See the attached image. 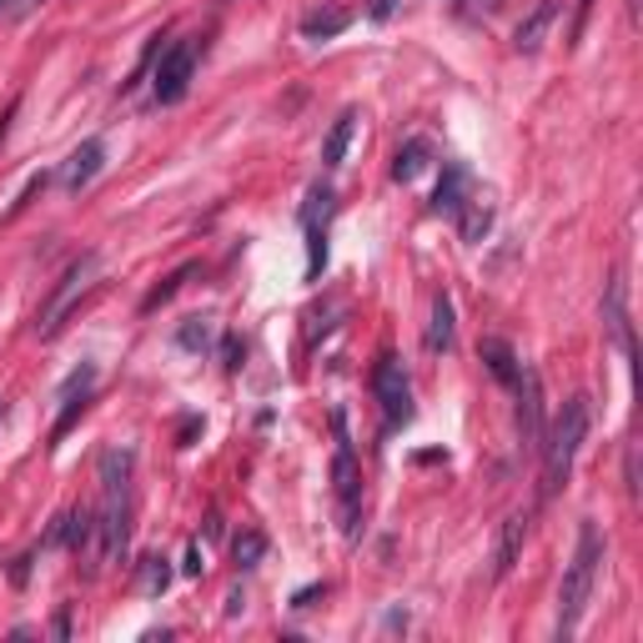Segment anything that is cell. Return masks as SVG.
<instances>
[{
  "label": "cell",
  "instance_id": "32",
  "mask_svg": "<svg viewBox=\"0 0 643 643\" xmlns=\"http://www.w3.org/2000/svg\"><path fill=\"white\" fill-rule=\"evenodd\" d=\"M5 11H11V0H0V15H5Z\"/></svg>",
  "mask_w": 643,
  "mask_h": 643
},
{
  "label": "cell",
  "instance_id": "3",
  "mask_svg": "<svg viewBox=\"0 0 643 643\" xmlns=\"http://www.w3.org/2000/svg\"><path fill=\"white\" fill-rule=\"evenodd\" d=\"M583 438H589V397L578 393V397L563 402V412L543 433V448H538L543 452V498L568 488V478H574V458H578V448H583Z\"/></svg>",
  "mask_w": 643,
  "mask_h": 643
},
{
  "label": "cell",
  "instance_id": "13",
  "mask_svg": "<svg viewBox=\"0 0 643 643\" xmlns=\"http://www.w3.org/2000/svg\"><path fill=\"white\" fill-rule=\"evenodd\" d=\"M91 538H97V513H91V507H70V513L55 518L46 543H61V548H70V553H81V548H91Z\"/></svg>",
  "mask_w": 643,
  "mask_h": 643
},
{
  "label": "cell",
  "instance_id": "19",
  "mask_svg": "<svg viewBox=\"0 0 643 643\" xmlns=\"http://www.w3.org/2000/svg\"><path fill=\"white\" fill-rule=\"evenodd\" d=\"M352 131H357V111H343V116L332 121L327 141H322V166H327V171H337V166H343L347 146H352Z\"/></svg>",
  "mask_w": 643,
  "mask_h": 643
},
{
  "label": "cell",
  "instance_id": "16",
  "mask_svg": "<svg viewBox=\"0 0 643 643\" xmlns=\"http://www.w3.org/2000/svg\"><path fill=\"white\" fill-rule=\"evenodd\" d=\"M452 337H458V322H452V297H448V292H438V297H433V317H427V352H433V357L452 352Z\"/></svg>",
  "mask_w": 643,
  "mask_h": 643
},
{
  "label": "cell",
  "instance_id": "24",
  "mask_svg": "<svg viewBox=\"0 0 643 643\" xmlns=\"http://www.w3.org/2000/svg\"><path fill=\"white\" fill-rule=\"evenodd\" d=\"M187 277H196V261H187V267H177V272L166 277L162 287H156V292H151L146 301H141V312H156V307H162V301H171V297H177V292H181V282H187Z\"/></svg>",
  "mask_w": 643,
  "mask_h": 643
},
{
  "label": "cell",
  "instance_id": "6",
  "mask_svg": "<svg viewBox=\"0 0 643 643\" xmlns=\"http://www.w3.org/2000/svg\"><path fill=\"white\" fill-rule=\"evenodd\" d=\"M332 423H337V458H332V483H337V507H343V533L357 538V523H362V473H357V452H352V442H347L343 412H337Z\"/></svg>",
  "mask_w": 643,
  "mask_h": 643
},
{
  "label": "cell",
  "instance_id": "11",
  "mask_svg": "<svg viewBox=\"0 0 643 643\" xmlns=\"http://www.w3.org/2000/svg\"><path fill=\"white\" fill-rule=\"evenodd\" d=\"M467 202H473V171H467L463 162H442V181H438V192H433V211H438V217H458Z\"/></svg>",
  "mask_w": 643,
  "mask_h": 643
},
{
  "label": "cell",
  "instance_id": "33",
  "mask_svg": "<svg viewBox=\"0 0 643 643\" xmlns=\"http://www.w3.org/2000/svg\"><path fill=\"white\" fill-rule=\"evenodd\" d=\"M0 423H5V397H0Z\"/></svg>",
  "mask_w": 643,
  "mask_h": 643
},
{
  "label": "cell",
  "instance_id": "8",
  "mask_svg": "<svg viewBox=\"0 0 643 643\" xmlns=\"http://www.w3.org/2000/svg\"><path fill=\"white\" fill-rule=\"evenodd\" d=\"M513 393H518V438L528 452H538L543 448V377L533 368H523Z\"/></svg>",
  "mask_w": 643,
  "mask_h": 643
},
{
  "label": "cell",
  "instance_id": "31",
  "mask_svg": "<svg viewBox=\"0 0 643 643\" xmlns=\"http://www.w3.org/2000/svg\"><path fill=\"white\" fill-rule=\"evenodd\" d=\"M181 568H187V574H202V568H206V563H202V548H196V543H192V553H187V563H181Z\"/></svg>",
  "mask_w": 643,
  "mask_h": 643
},
{
  "label": "cell",
  "instance_id": "4",
  "mask_svg": "<svg viewBox=\"0 0 643 643\" xmlns=\"http://www.w3.org/2000/svg\"><path fill=\"white\" fill-rule=\"evenodd\" d=\"M97 277H101V257H97V252H86V257L70 261L66 272H61V282L51 287V297L41 301V312H36V337H55L61 322L70 317V307L97 287Z\"/></svg>",
  "mask_w": 643,
  "mask_h": 643
},
{
  "label": "cell",
  "instance_id": "29",
  "mask_svg": "<svg viewBox=\"0 0 643 643\" xmlns=\"http://www.w3.org/2000/svg\"><path fill=\"white\" fill-rule=\"evenodd\" d=\"M589 11H593V0H578V11H574V41L583 36V26H589Z\"/></svg>",
  "mask_w": 643,
  "mask_h": 643
},
{
  "label": "cell",
  "instance_id": "15",
  "mask_svg": "<svg viewBox=\"0 0 643 643\" xmlns=\"http://www.w3.org/2000/svg\"><path fill=\"white\" fill-rule=\"evenodd\" d=\"M427 166H433V141L412 137V141H402V146H397V156H393V181H402V187H408V181L423 177Z\"/></svg>",
  "mask_w": 643,
  "mask_h": 643
},
{
  "label": "cell",
  "instance_id": "10",
  "mask_svg": "<svg viewBox=\"0 0 643 643\" xmlns=\"http://www.w3.org/2000/svg\"><path fill=\"white\" fill-rule=\"evenodd\" d=\"M101 166H106V141H101V137L81 141V146L66 156V166H61V192H66V196H81L86 187L97 181Z\"/></svg>",
  "mask_w": 643,
  "mask_h": 643
},
{
  "label": "cell",
  "instance_id": "17",
  "mask_svg": "<svg viewBox=\"0 0 643 643\" xmlns=\"http://www.w3.org/2000/svg\"><path fill=\"white\" fill-rule=\"evenodd\" d=\"M478 357L488 362V372H493V377H498L503 387H518L523 362H518V352H513V343H503V337H483Z\"/></svg>",
  "mask_w": 643,
  "mask_h": 643
},
{
  "label": "cell",
  "instance_id": "12",
  "mask_svg": "<svg viewBox=\"0 0 643 643\" xmlns=\"http://www.w3.org/2000/svg\"><path fill=\"white\" fill-rule=\"evenodd\" d=\"M558 11H563V0H538L533 11L523 15V21H518V30H513V46H518V55L543 51L548 30H553V21H558Z\"/></svg>",
  "mask_w": 643,
  "mask_h": 643
},
{
  "label": "cell",
  "instance_id": "2",
  "mask_svg": "<svg viewBox=\"0 0 643 643\" xmlns=\"http://www.w3.org/2000/svg\"><path fill=\"white\" fill-rule=\"evenodd\" d=\"M599 563H603V533L599 523H578V548L568 558V574H563L558 589V639H574L578 623H583V608L593 599V583H599Z\"/></svg>",
  "mask_w": 643,
  "mask_h": 643
},
{
  "label": "cell",
  "instance_id": "9",
  "mask_svg": "<svg viewBox=\"0 0 643 643\" xmlns=\"http://www.w3.org/2000/svg\"><path fill=\"white\" fill-rule=\"evenodd\" d=\"M91 387H97V368H91V362H81V368H76L66 383H61V393H55V402H61V417H55V427H51V442H61L70 427H76V417H81L86 402H91Z\"/></svg>",
  "mask_w": 643,
  "mask_h": 643
},
{
  "label": "cell",
  "instance_id": "26",
  "mask_svg": "<svg viewBox=\"0 0 643 643\" xmlns=\"http://www.w3.org/2000/svg\"><path fill=\"white\" fill-rule=\"evenodd\" d=\"M46 181H51V177H46V171H41V177H30V181H26V192H21V202L11 206V217H21V211H26V206L36 202V196H41V192H46Z\"/></svg>",
  "mask_w": 643,
  "mask_h": 643
},
{
  "label": "cell",
  "instance_id": "20",
  "mask_svg": "<svg viewBox=\"0 0 643 643\" xmlns=\"http://www.w3.org/2000/svg\"><path fill=\"white\" fill-rule=\"evenodd\" d=\"M488 227H493V206L473 196V202L458 211V232H463V242H473V247H478L483 236H488Z\"/></svg>",
  "mask_w": 643,
  "mask_h": 643
},
{
  "label": "cell",
  "instance_id": "18",
  "mask_svg": "<svg viewBox=\"0 0 643 643\" xmlns=\"http://www.w3.org/2000/svg\"><path fill=\"white\" fill-rule=\"evenodd\" d=\"M347 26H352V11H343V5L301 15V36H307V41H332V36H343Z\"/></svg>",
  "mask_w": 643,
  "mask_h": 643
},
{
  "label": "cell",
  "instance_id": "27",
  "mask_svg": "<svg viewBox=\"0 0 643 643\" xmlns=\"http://www.w3.org/2000/svg\"><path fill=\"white\" fill-rule=\"evenodd\" d=\"M221 368H227V372H236V368H242V343H236L232 332L221 337Z\"/></svg>",
  "mask_w": 643,
  "mask_h": 643
},
{
  "label": "cell",
  "instance_id": "5",
  "mask_svg": "<svg viewBox=\"0 0 643 643\" xmlns=\"http://www.w3.org/2000/svg\"><path fill=\"white\" fill-rule=\"evenodd\" d=\"M196 55H202V41H177L166 46L162 55H156V66H151V91H156V101L162 106H177V101H187V91H192V76H196Z\"/></svg>",
  "mask_w": 643,
  "mask_h": 643
},
{
  "label": "cell",
  "instance_id": "25",
  "mask_svg": "<svg viewBox=\"0 0 643 643\" xmlns=\"http://www.w3.org/2000/svg\"><path fill=\"white\" fill-rule=\"evenodd\" d=\"M177 343L187 347V352H206V343H211V322H206V317H192V322L177 332Z\"/></svg>",
  "mask_w": 643,
  "mask_h": 643
},
{
  "label": "cell",
  "instance_id": "23",
  "mask_svg": "<svg viewBox=\"0 0 643 643\" xmlns=\"http://www.w3.org/2000/svg\"><path fill=\"white\" fill-rule=\"evenodd\" d=\"M301 232H307V282H317L327 267V227H301Z\"/></svg>",
  "mask_w": 643,
  "mask_h": 643
},
{
  "label": "cell",
  "instance_id": "22",
  "mask_svg": "<svg viewBox=\"0 0 643 643\" xmlns=\"http://www.w3.org/2000/svg\"><path fill=\"white\" fill-rule=\"evenodd\" d=\"M166 583H171V563H166L162 553H146V558H141V593L156 599V593H166Z\"/></svg>",
  "mask_w": 643,
  "mask_h": 643
},
{
  "label": "cell",
  "instance_id": "21",
  "mask_svg": "<svg viewBox=\"0 0 643 643\" xmlns=\"http://www.w3.org/2000/svg\"><path fill=\"white\" fill-rule=\"evenodd\" d=\"M232 558H236V568H257V563L267 558V533H257V528H242V533L232 538Z\"/></svg>",
  "mask_w": 643,
  "mask_h": 643
},
{
  "label": "cell",
  "instance_id": "28",
  "mask_svg": "<svg viewBox=\"0 0 643 643\" xmlns=\"http://www.w3.org/2000/svg\"><path fill=\"white\" fill-rule=\"evenodd\" d=\"M322 593H327V583H307V589L292 593V608H312V603L322 599Z\"/></svg>",
  "mask_w": 643,
  "mask_h": 643
},
{
  "label": "cell",
  "instance_id": "1",
  "mask_svg": "<svg viewBox=\"0 0 643 643\" xmlns=\"http://www.w3.org/2000/svg\"><path fill=\"white\" fill-rule=\"evenodd\" d=\"M131 473H137V452H131V448H106V452H101L97 538H101V553H106V563H126V553H131V518H137Z\"/></svg>",
  "mask_w": 643,
  "mask_h": 643
},
{
  "label": "cell",
  "instance_id": "30",
  "mask_svg": "<svg viewBox=\"0 0 643 643\" xmlns=\"http://www.w3.org/2000/svg\"><path fill=\"white\" fill-rule=\"evenodd\" d=\"M393 11H397V0H372V5H368V15H372V21H387Z\"/></svg>",
  "mask_w": 643,
  "mask_h": 643
},
{
  "label": "cell",
  "instance_id": "14",
  "mask_svg": "<svg viewBox=\"0 0 643 643\" xmlns=\"http://www.w3.org/2000/svg\"><path fill=\"white\" fill-rule=\"evenodd\" d=\"M528 513H507L503 518V533H498V553H493V578H507L513 574V563H518L523 543H528Z\"/></svg>",
  "mask_w": 643,
  "mask_h": 643
},
{
  "label": "cell",
  "instance_id": "7",
  "mask_svg": "<svg viewBox=\"0 0 643 643\" xmlns=\"http://www.w3.org/2000/svg\"><path fill=\"white\" fill-rule=\"evenodd\" d=\"M372 397H377L387 427L412 423V383H408V368H402L397 357H377V368H372Z\"/></svg>",
  "mask_w": 643,
  "mask_h": 643
}]
</instances>
